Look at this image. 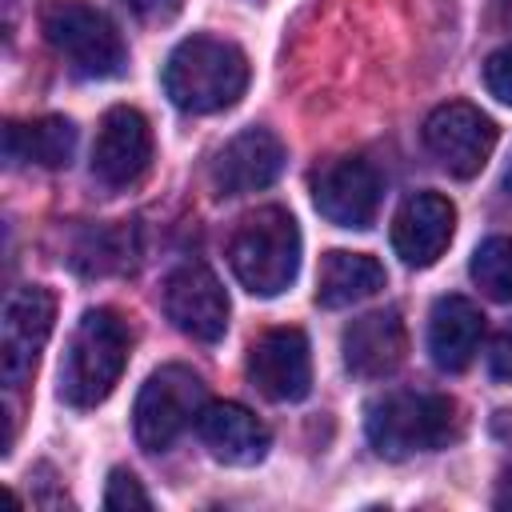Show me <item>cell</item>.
Here are the masks:
<instances>
[{
    "label": "cell",
    "mask_w": 512,
    "mask_h": 512,
    "mask_svg": "<svg viewBox=\"0 0 512 512\" xmlns=\"http://www.w3.org/2000/svg\"><path fill=\"white\" fill-rule=\"evenodd\" d=\"M248 88V56L220 36H188L164 64V92L180 112L208 116L232 108Z\"/></svg>",
    "instance_id": "cell-1"
},
{
    "label": "cell",
    "mask_w": 512,
    "mask_h": 512,
    "mask_svg": "<svg viewBox=\"0 0 512 512\" xmlns=\"http://www.w3.org/2000/svg\"><path fill=\"white\" fill-rule=\"evenodd\" d=\"M132 332L112 308H88L68 340L60 364V400L68 408H96L124 376Z\"/></svg>",
    "instance_id": "cell-2"
},
{
    "label": "cell",
    "mask_w": 512,
    "mask_h": 512,
    "mask_svg": "<svg viewBox=\"0 0 512 512\" xmlns=\"http://www.w3.org/2000/svg\"><path fill=\"white\" fill-rule=\"evenodd\" d=\"M364 432H368V444L384 460H408L416 452H436L460 432L456 400L440 392H388L368 404Z\"/></svg>",
    "instance_id": "cell-3"
},
{
    "label": "cell",
    "mask_w": 512,
    "mask_h": 512,
    "mask_svg": "<svg viewBox=\"0 0 512 512\" xmlns=\"http://www.w3.org/2000/svg\"><path fill=\"white\" fill-rule=\"evenodd\" d=\"M228 264L252 296H280L300 272V228L292 212L276 204L248 212L228 240Z\"/></svg>",
    "instance_id": "cell-4"
},
{
    "label": "cell",
    "mask_w": 512,
    "mask_h": 512,
    "mask_svg": "<svg viewBox=\"0 0 512 512\" xmlns=\"http://www.w3.org/2000/svg\"><path fill=\"white\" fill-rule=\"evenodd\" d=\"M40 32L48 48L84 80H112L128 64L116 24L84 0H48L40 8Z\"/></svg>",
    "instance_id": "cell-5"
},
{
    "label": "cell",
    "mask_w": 512,
    "mask_h": 512,
    "mask_svg": "<svg viewBox=\"0 0 512 512\" xmlns=\"http://www.w3.org/2000/svg\"><path fill=\"white\" fill-rule=\"evenodd\" d=\"M204 380L184 368V364H164L156 368L132 408V428H136V444L144 452H164L176 444V436L200 416L204 408Z\"/></svg>",
    "instance_id": "cell-6"
},
{
    "label": "cell",
    "mask_w": 512,
    "mask_h": 512,
    "mask_svg": "<svg viewBox=\"0 0 512 512\" xmlns=\"http://www.w3.org/2000/svg\"><path fill=\"white\" fill-rule=\"evenodd\" d=\"M496 136L500 132H496L492 116H484L476 104H464V100H448V104L432 108L424 120V148L456 180H472L488 164Z\"/></svg>",
    "instance_id": "cell-7"
},
{
    "label": "cell",
    "mask_w": 512,
    "mask_h": 512,
    "mask_svg": "<svg viewBox=\"0 0 512 512\" xmlns=\"http://www.w3.org/2000/svg\"><path fill=\"white\" fill-rule=\"evenodd\" d=\"M52 320H56V296L48 288L24 284L8 296L0 324V376L8 388H20L32 376L40 348L52 336Z\"/></svg>",
    "instance_id": "cell-8"
},
{
    "label": "cell",
    "mask_w": 512,
    "mask_h": 512,
    "mask_svg": "<svg viewBox=\"0 0 512 512\" xmlns=\"http://www.w3.org/2000/svg\"><path fill=\"white\" fill-rule=\"evenodd\" d=\"M164 316L196 344H216L228 332V296L208 264H180L164 280Z\"/></svg>",
    "instance_id": "cell-9"
},
{
    "label": "cell",
    "mask_w": 512,
    "mask_h": 512,
    "mask_svg": "<svg viewBox=\"0 0 512 512\" xmlns=\"http://www.w3.org/2000/svg\"><path fill=\"white\" fill-rule=\"evenodd\" d=\"M384 180L364 156H340L312 176V204L336 228H368L380 212Z\"/></svg>",
    "instance_id": "cell-10"
},
{
    "label": "cell",
    "mask_w": 512,
    "mask_h": 512,
    "mask_svg": "<svg viewBox=\"0 0 512 512\" xmlns=\"http://www.w3.org/2000/svg\"><path fill=\"white\" fill-rule=\"evenodd\" d=\"M148 164H152L148 120L128 104L108 108L96 128V144H92V176L104 188H128L148 172Z\"/></svg>",
    "instance_id": "cell-11"
},
{
    "label": "cell",
    "mask_w": 512,
    "mask_h": 512,
    "mask_svg": "<svg viewBox=\"0 0 512 512\" xmlns=\"http://www.w3.org/2000/svg\"><path fill=\"white\" fill-rule=\"evenodd\" d=\"M248 380L280 404L304 400L312 388V356L308 336L300 328H268L248 348Z\"/></svg>",
    "instance_id": "cell-12"
},
{
    "label": "cell",
    "mask_w": 512,
    "mask_h": 512,
    "mask_svg": "<svg viewBox=\"0 0 512 512\" xmlns=\"http://www.w3.org/2000/svg\"><path fill=\"white\" fill-rule=\"evenodd\" d=\"M284 160H288V152L276 132L244 128L216 152L208 176H212L216 196H248V192L276 184V176L284 172Z\"/></svg>",
    "instance_id": "cell-13"
},
{
    "label": "cell",
    "mask_w": 512,
    "mask_h": 512,
    "mask_svg": "<svg viewBox=\"0 0 512 512\" xmlns=\"http://www.w3.org/2000/svg\"><path fill=\"white\" fill-rule=\"evenodd\" d=\"M456 232V208L440 192H416L392 220V248L408 268H428L444 256Z\"/></svg>",
    "instance_id": "cell-14"
},
{
    "label": "cell",
    "mask_w": 512,
    "mask_h": 512,
    "mask_svg": "<svg viewBox=\"0 0 512 512\" xmlns=\"http://www.w3.org/2000/svg\"><path fill=\"white\" fill-rule=\"evenodd\" d=\"M196 436L200 444L220 460V464H236V468H248V464H260L272 436L264 428V420L256 412H248L244 404L236 400H212L200 408L196 416Z\"/></svg>",
    "instance_id": "cell-15"
},
{
    "label": "cell",
    "mask_w": 512,
    "mask_h": 512,
    "mask_svg": "<svg viewBox=\"0 0 512 512\" xmlns=\"http://www.w3.org/2000/svg\"><path fill=\"white\" fill-rule=\"evenodd\" d=\"M408 332L396 308L368 312L344 328V368L360 380H380L404 364Z\"/></svg>",
    "instance_id": "cell-16"
},
{
    "label": "cell",
    "mask_w": 512,
    "mask_h": 512,
    "mask_svg": "<svg viewBox=\"0 0 512 512\" xmlns=\"http://www.w3.org/2000/svg\"><path fill=\"white\" fill-rule=\"evenodd\" d=\"M484 340V316L468 296H440L428 316V352L444 372H464Z\"/></svg>",
    "instance_id": "cell-17"
},
{
    "label": "cell",
    "mask_w": 512,
    "mask_h": 512,
    "mask_svg": "<svg viewBox=\"0 0 512 512\" xmlns=\"http://www.w3.org/2000/svg\"><path fill=\"white\" fill-rule=\"evenodd\" d=\"M384 264L368 252H348V248H332L320 260V276H316V304L320 308H348L360 304L368 296H376L384 288Z\"/></svg>",
    "instance_id": "cell-18"
},
{
    "label": "cell",
    "mask_w": 512,
    "mask_h": 512,
    "mask_svg": "<svg viewBox=\"0 0 512 512\" xmlns=\"http://www.w3.org/2000/svg\"><path fill=\"white\" fill-rule=\"evenodd\" d=\"M76 152V124L68 116H40V120H12L4 128V156L12 164H40L64 168Z\"/></svg>",
    "instance_id": "cell-19"
},
{
    "label": "cell",
    "mask_w": 512,
    "mask_h": 512,
    "mask_svg": "<svg viewBox=\"0 0 512 512\" xmlns=\"http://www.w3.org/2000/svg\"><path fill=\"white\" fill-rule=\"evenodd\" d=\"M468 272H472V280H476L492 300L512 304V236H492V240H484V244L472 252Z\"/></svg>",
    "instance_id": "cell-20"
},
{
    "label": "cell",
    "mask_w": 512,
    "mask_h": 512,
    "mask_svg": "<svg viewBox=\"0 0 512 512\" xmlns=\"http://www.w3.org/2000/svg\"><path fill=\"white\" fill-rule=\"evenodd\" d=\"M104 508L128 512V508H152V496L140 488V480L128 468H112L108 488H104Z\"/></svg>",
    "instance_id": "cell-21"
},
{
    "label": "cell",
    "mask_w": 512,
    "mask_h": 512,
    "mask_svg": "<svg viewBox=\"0 0 512 512\" xmlns=\"http://www.w3.org/2000/svg\"><path fill=\"white\" fill-rule=\"evenodd\" d=\"M484 88L500 100V104H512V40L504 48H496L488 60H484Z\"/></svg>",
    "instance_id": "cell-22"
},
{
    "label": "cell",
    "mask_w": 512,
    "mask_h": 512,
    "mask_svg": "<svg viewBox=\"0 0 512 512\" xmlns=\"http://www.w3.org/2000/svg\"><path fill=\"white\" fill-rule=\"evenodd\" d=\"M488 372L496 380H512V324H504L496 336H492V348H488Z\"/></svg>",
    "instance_id": "cell-23"
},
{
    "label": "cell",
    "mask_w": 512,
    "mask_h": 512,
    "mask_svg": "<svg viewBox=\"0 0 512 512\" xmlns=\"http://www.w3.org/2000/svg\"><path fill=\"white\" fill-rule=\"evenodd\" d=\"M120 4H124L132 16H140V20H152V24L160 20V24H164V20H172V16L180 12L184 0H120Z\"/></svg>",
    "instance_id": "cell-24"
},
{
    "label": "cell",
    "mask_w": 512,
    "mask_h": 512,
    "mask_svg": "<svg viewBox=\"0 0 512 512\" xmlns=\"http://www.w3.org/2000/svg\"><path fill=\"white\" fill-rule=\"evenodd\" d=\"M488 432H492L500 444H508V448H512V408H500V412H492V420H488Z\"/></svg>",
    "instance_id": "cell-25"
},
{
    "label": "cell",
    "mask_w": 512,
    "mask_h": 512,
    "mask_svg": "<svg viewBox=\"0 0 512 512\" xmlns=\"http://www.w3.org/2000/svg\"><path fill=\"white\" fill-rule=\"evenodd\" d=\"M496 508H504V512H512V472L500 480V488H496V500H492Z\"/></svg>",
    "instance_id": "cell-26"
},
{
    "label": "cell",
    "mask_w": 512,
    "mask_h": 512,
    "mask_svg": "<svg viewBox=\"0 0 512 512\" xmlns=\"http://www.w3.org/2000/svg\"><path fill=\"white\" fill-rule=\"evenodd\" d=\"M500 188H504V196L512 200V152H508V164H504V176H500Z\"/></svg>",
    "instance_id": "cell-27"
},
{
    "label": "cell",
    "mask_w": 512,
    "mask_h": 512,
    "mask_svg": "<svg viewBox=\"0 0 512 512\" xmlns=\"http://www.w3.org/2000/svg\"><path fill=\"white\" fill-rule=\"evenodd\" d=\"M496 16H500V24L512 28V0H496Z\"/></svg>",
    "instance_id": "cell-28"
}]
</instances>
